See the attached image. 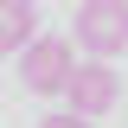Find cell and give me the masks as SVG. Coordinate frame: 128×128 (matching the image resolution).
Instances as JSON below:
<instances>
[{
    "label": "cell",
    "instance_id": "1",
    "mask_svg": "<svg viewBox=\"0 0 128 128\" xmlns=\"http://www.w3.org/2000/svg\"><path fill=\"white\" fill-rule=\"evenodd\" d=\"M70 38L96 64H109L115 51H128V0H83L70 13Z\"/></svg>",
    "mask_w": 128,
    "mask_h": 128
},
{
    "label": "cell",
    "instance_id": "2",
    "mask_svg": "<svg viewBox=\"0 0 128 128\" xmlns=\"http://www.w3.org/2000/svg\"><path fill=\"white\" fill-rule=\"evenodd\" d=\"M77 64H83L77 38L45 32V38L19 58V77H26V90H32V96H64V90H70V77H77Z\"/></svg>",
    "mask_w": 128,
    "mask_h": 128
},
{
    "label": "cell",
    "instance_id": "3",
    "mask_svg": "<svg viewBox=\"0 0 128 128\" xmlns=\"http://www.w3.org/2000/svg\"><path fill=\"white\" fill-rule=\"evenodd\" d=\"M115 96H122V77H115V64L83 58V64H77V77H70V90H64V102H70V115L96 122V115H109V109H115Z\"/></svg>",
    "mask_w": 128,
    "mask_h": 128
},
{
    "label": "cell",
    "instance_id": "4",
    "mask_svg": "<svg viewBox=\"0 0 128 128\" xmlns=\"http://www.w3.org/2000/svg\"><path fill=\"white\" fill-rule=\"evenodd\" d=\"M0 32H6V51H19L26 58L45 32H38V13H32V0H6V19H0Z\"/></svg>",
    "mask_w": 128,
    "mask_h": 128
},
{
    "label": "cell",
    "instance_id": "5",
    "mask_svg": "<svg viewBox=\"0 0 128 128\" xmlns=\"http://www.w3.org/2000/svg\"><path fill=\"white\" fill-rule=\"evenodd\" d=\"M38 128H90V122L70 115V109H51V115H38Z\"/></svg>",
    "mask_w": 128,
    "mask_h": 128
}]
</instances>
